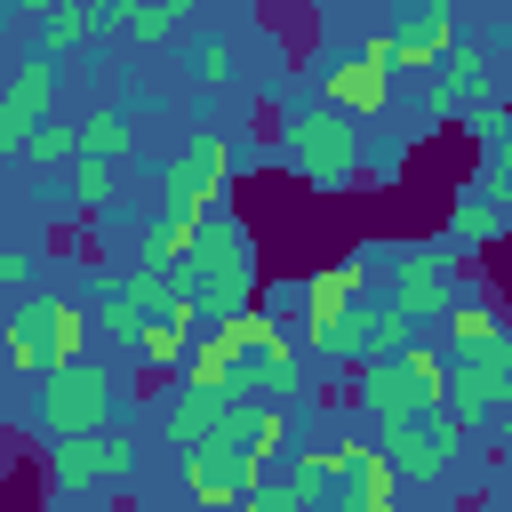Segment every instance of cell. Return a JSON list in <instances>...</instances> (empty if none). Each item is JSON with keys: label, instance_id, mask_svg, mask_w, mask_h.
Listing matches in <instances>:
<instances>
[{"label": "cell", "instance_id": "cell-1", "mask_svg": "<svg viewBox=\"0 0 512 512\" xmlns=\"http://www.w3.org/2000/svg\"><path fill=\"white\" fill-rule=\"evenodd\" d=\"M232 168H240V144H232L224 128H200L192 144H176V152L160 160V200H152V216H160V224H208V216H224Z\"/></svg>", "mask_w": 512, "mask_h": 512}, {"label": "cell", "instance_id": "cell-2", "mask_svg": "<svg viewBox=\"0 0 512 512\" xmlns=\"http://www.w3.org/2000/svg\"><path fill=\"white\" fill-rule=\"evenodd\" d=\"M280 152H288L296 184H312V192H344V184L360 176V160H368V128L312 96L304 112L280 120Z\"/></svg>", "mask_w": 512, "mask_h": 512}, {"label": "cell", "instance_id": "cell-3", "mask_svg": "<svg viewBox=\"0 0 512 512\" xmlns=\"http://www.w3.org/2000/svg\"><path fill=\"white\" fill-rule=\"evenodd\" d=\"M112 416H120V376L104 360H72V368L40 376V392H32V424L48 448L96 440V432H112Z\"/></svg>", "mask_w": 512, "mask_h": 512}, {"label": "cell", "instance_id": "cell-4", "mask_svg": "<svg viewBox=\"0 0 512 512\" xmlns=\"http://www.w3.org/2000/svg\"><path fill=\"white\" fill-rule=\"evenodd\" d=\"M448 408V360L432 344H408L400 360L384 368H360V416L376 432H400V424H424Z\"/></svg>", "mask_w": 512, "mask_h": 512}, {"label": "cell", "instance_id": "cell-5", "mask_svg": "<svg viewBox=\"0 0 512 512\" xmlns=\"http://www.w3.org/2000/svg\"><path fill=\"white\" fill-rule=\"evenodd\" d=\"M504 408H512V328L496 344H472V352L448 360V424L456 432H472V424H488Z\"/></svg>", "mask_w": 512, "mask_h": 512}, {"label": "cell", "instance_id": "cell-6", "mask_svg": "<svg viewBox=\"0 0 512 512\" xmlns=\"http://www.w3.org/2000/svg\"><path fill=\"white\" fill-rule=\"evenodd\" d=\"M392 312L408 320H448L464 304V264L448 248H392Z\"/></svg>", "mask_w": 512, "mask_h": 512}, {"label": "cell", "instance_id": "cell-7", "mask_svg": "<svg viewBox=\"0 0 512 512\" xmlns=\"http://www.w3.org/2000/svg\"><path fill=\"white\" fill-rule=\"evenodd\" d=\"M136 432H96V440H64V448H48V480L64 488V496H80V488H112V480H128L136 472Z\"/></svg>", "mask_w": 512, "mask_h": 512}, {"label": "cell", "instance_id": "cell-8", "mask_svg": "<svg viewBox=\"0 0 512 512\" xmlns=\"http://www.w3.org/2000/svg\"><path fill=\"white\" fill-rule=\"evenodd\" d=\"M40 120H56V56H40V48H32V56L16 64V80L0 88V160H8V152H24Z\"/></svg>", "mask_w": 512, "mask_h": 512}, {"label": "cell", "instance_id": "cell-9", "mask_svg": "<svg viewBox=\"0 0 512 512\" xmlns=\"http://www.w3.org/2000/svg\"><path fill=\"white\" fill-rule=\"evenodd\" d=\"M176 480H184L192 512H232V504H248L256 464L240 448H192V456H176Z\"/></svg>", "mask_w": 512, "mask_h": 512}, {"label": "cell", "instance_id": "cell-10", "mask_svg": "<svg viewBox=\"0 0 512 512\" xmlns=\"http://www.w3.org/2000/svg\"><path fill=\"white\" fill-rule=\"evenodd\" d=\"M384 40H392V72H432L464 32H456V16H448L440 0H408V8L384 24Z\"/></svg>", "mask_w": 512, "mask_h": 512}, {"label": "cell", "instance_id": "cell-11", "mask_svg": "<svg viewBox=\"0 0 512 512\" xmlns=\"http://www.w3.org/2000/svg\"><path fill=\"white\" fill-rule=\"evenodd\" d=\"M488 96V48L480 40H456L432 72H424V112L432 120H456V112H472Z\"/></svg>", "mask_w": 512, "mask_h": 512}, {"label": "cell", "instance_id": "cell-12", "mask_svg": "<svg viewBox=\"0 0 512 512\" xmlns=\"http://www.w3.org/2000/svg\"><path fill=\"white\" fill-rule=\"evenodd\" d=\"M456 424H448V408L440 416H424V424H400V432H384L376 448H384V464L400 472V480H440L448 472V456H456Z\"/></svg>", "mask_w": 512, "mask_h": 512}, {"label": "cell", "instance_id": "cell-13", "mask_svg": "<svg viewBox=\"0 0 512 512\" xmlns=\"http://www.w3.org/2000/svg\"><path fill=\"white\" fill-rule=\"evenodd\" d=\"M320 104H336L344 120H376V112L392 104V72L352 48V56H336V64L320 72Z\"/></svg>", "mask_w": 512, "mask_h": 512}, {"label": "cell", "instance_id": "cell-14", "mask_svg": "<svg viewBox=\"0 0 512 512\" xmlns=\"http://www.w3.org/2000/svg\"><path fill=\"white\" fill-rule=\"evenodd\" d=\"M376 288H368V256H336V264H320V272H304V328H328V320H344L352 304H368Z\"/></svg>", "mask_w": 512, "mask_h": 512}, {"label": "cell", "instance_id": "cell-15", "mask_svg": "<svg viewBox=\"0 0 512 512\" xmlns=\"http://www.w3.org/2000/svg\"><path fill=\"white\" fill-rule=\"evenodd\" d=\"M48 312H56V296H16V304H8V320H0V344H8V368H16V376H56Z\"/></svg>", "mask_w": 512, "mask_h": 512}, {"label": "cell", "instance_id": "cell-16", "mask_svg": "<svg viewBox=\"0 0 512 512\" xmlns=\"http://www.w3.org/2000/svg\"><path fill=\"white\" fill-rule=\"evenodd\" d=\"M112 32V0L96 8V0H64V8H40V56H56V48H88V40H104Z\"/></svg>", "mask_w": 512, "mask_h": 512}, {"label": "cell", "instance_id": "cell-17", "mask_svg": "<svg viewBox=\"0 0 512 512\" xmlns=\"http://www.w3.org/2000/svg\"><path fill=\"white\" fill-rule=\"evenodd\" d=\"M448 232H456L464 248H488V240H504V232H512V208H504L488 184H472V192H456V208H448Z\"/></svg>", "mask_w": 512, "mask_h": 512}, {"label": "cell", "instance_id": "cell-18", "mask_svg": "<svg viewBox=\"0 0 512 512\" xmlns=\"http://www.w3.org/2000/svg\"><path fill=\"white\" fill-rule=\"evenodd\" d=\"M88 320H96V336H104V344H120L128 360H136V344H144V328H152V312H144L128 288H104V296L88 304Z\"/></svg>", "mask_w": 512, "mask_h": 512}, {"label": "cell", "instance_id": "cell-19", "mask_svg": "<svg viewBox=\"0 0 512 512\" xmlns=\"http://www.w3.org/2000/svg\"><path fill=\"white\" fill-rule=\"evenodd\" d=\"M192 344H200L192 312H152V328H144V344H136V368H184Z\"/></svg>", "mask_w": 512, "mask_h": 512}, {"label": "cell", "instance_id": "cell-20", "mask_svg": "<svg viewBox=\"0 0 512 512\" xmlns=\"http://www.w3.org/2000/svg\"><path fill=\"white\" fill-rule=\"evenodd\" d=\"M400 488H408V480L384 464V448H368V456L352 464V480H344V504H352V512H400Z\"/></svg>", "mask_w": 512, "mask_h": 512}, {"label": "cell", "instance_id": "cell-21", "mask_svg": "<svg viewBox=\"0 0 512 512\" xmlns=\"http://www.w3.org/2000/svg\"><path fill=\"white\" fill-rule=\"evenodd\" d=\"M112 32H128V40L160 48V40H176V32H184V8H176V0H112Z\"/></svg>", "mask_w": 512, "mask_h": 512}, {"label": "cell", "instance_id": "cell-22", "mask_svg": "<svg viewBox=\"0 0 512 512\" xmlns=\"http://www.w3.org/2000/svg\"><path fill=\"white\" fill-rule=\"evenodd\" d=\"M128 136H136V120L120 112V104H96V112H80V160H128Z\"/></svg>", "mask_w": 512, "mask_h": 512}, {"label": "cell", "instance_id": "cell-23", "mask_svg": "<svg viewBox=\"0 0 512 512\" xmlns=\"http://www.w3.org/2000/svg\"><path fill=\"white\" fill-rule=\"evenodd\" d=\"M184 80H192V96H216V88L232 80V40H224V32H192Z\"/></svg>", "mask_w": 512, "mask_h": 512}, {"label": "cell", "instance_id": "cell-24", "mask_svg": "<svg viewBox=\"0 0 512 512\" xmlns=\"http://www.w3.org/2000/svg\"><path fill=\"white\" fill-rule=\"evenodd\" d=\"M24 160L48 168V176H72V160H80V120H40L32 144H24Z\"/></svg>", "mask_w": 512, "mask_h": 512}, {"label": "cell", "instance_id": "cell-25", "mask_svg": "<svg viewBox=\"0 0 512 512\" xmlns=\"http://www.w3.org/2000/svg\"><path fill=\"white\" fill-rule=\"evenodd\" d=\"M48 344H56V368L88 360V344H96V320H88V304H64V296H56V312H48Z\"/></svg>", "mask_w": 512, "mask_h": 512}, {"label": "cell", "instance_id": "cell-26", "mask_svg": "<svg viewBox=\"0 0 512 512\" xmlns=\"http://www.w3.org/2000/svg\"><path fill=\"white\" fill-rule=\"evenodd\" d=\"M112 192H120V168H112V160H72L64 208H112Z\"/></svg>", "mask_w": 512, "mask_h": 512}, {"label": "cell", "instance_id": "cell-27", "mask_svg": "<svg viewBox=\"0 0 512 512\" xmlns=\"http://www.w3.org/2000/svg\"><path fill=\"white\" fill-rule=\"evenodd\" d=\"M496 336H504V312H496V304L464 296V304L448 312V344H456V352H472V344H496Z\"/></svg>", "mask_w": 512, "mask_h": 512}, {"label": "cell", "instance_id": "cell-28", "mask_svg": "<svg viewBox=\"0 0 512 512\" xmlns=\"http://www.w3.org/2000/svg\"><path fill=\"white\" fill-rule=\"evenodd\" d=\"M248 504H256V512H320V496H312L296 472H256Z\"/></svg>", "mask_w": 512, "mask_h": 512}, {"label": "cell", "instance_id": "cell-29", "mask_svg": "<svg viewBox=\"0 0 512 512\" xmlns=\"http://www.w3.org/2000/svg\"><path fill=\"white\" fill-rule=\"evenodd\" d=\"M240 456H248L256 472H272V456H288V408H264V416H256V432L240 440Z\"/></svg>", "mask_w": 512, "mask_h": 512}, {"label": "cell", "instance_id": "cell-30", "mask_svg": "<svg viewBox=\"0 0 512 512\" xmlns=\"http://www.w3.org/2000/svg\"><path fill=\"white\" fill-rule=\"evenodd\" d=\"M24 280H32V256H24V248H8V240H0V296H8V304H16V296H24Z\"/></svg>", "mask_w": 512, "mask_h": 512}, {"label": "cell", "instance_id": "cell-31", "mask_svg": "<svg viewBox=\"0 0 512 512\" xmlns=\"http://www.w3.org/2000/svg\"><path fill=\"white\" fill-rule=\"evenodd\" d=\"M496 440H504V456H512V408H504V416H496Z\"/></svg>", "mask_w": 512, "mask_h": 512}, {"label": "cell", "instance_id": "cell-32", "mask_svg": "<svg viewBox=\"0 0 512 512\" xmlns=\"http://www.w3.org/2000/svg\"><path fill=\"white\" fill-rule=\"evenodd\" d=\"M0 192H8V168H0Z\"/></svg>", "mask_w": 512, "mask_h": 512}]
</instances>
